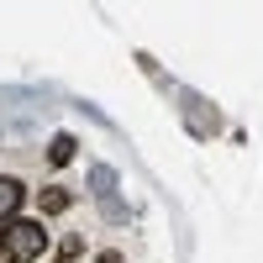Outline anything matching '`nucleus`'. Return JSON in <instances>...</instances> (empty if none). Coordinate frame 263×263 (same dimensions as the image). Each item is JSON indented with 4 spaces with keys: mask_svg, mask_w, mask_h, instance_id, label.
I'll return each instance as SVG.
<instances>
[{
    "mask_svg": "<svg viewBox=\"0 0 263 263\" xmlns=\"http://www.w3.org/2000/svg\"><path fill=\"white\" fill-rule=\"evenodd\" d=\"M42 248H48V232L37 221H6V232H0V253L11 263H32L42 258Z\"/></svg>",
    "mask_w": 263,
    "mask_h": 263,
    "instance_id": "f257e3e1",
    "label": "nucleus"
},
{
    "mask_svg": "<svg viewBox=\"0 0 263 263\" xmlns=\"http://www.w3.org/2000/svg\"><path fill=\"white\" fill-rule=\"evenodd\" d=\"M21 200H27V190H21V179H11V174H0V216H16Z\"/></svg>",
    "mask_w": 263,
    "mask_h": 263,
    "instance_id": "f03ea898",
    "label": "nucleus"
},
{
    "mask_svg": "<svg viewBox=\"0 0 263 263\" xmlns=\"http://www.w3.org/2000/svg\"><path fill=\"white\" fill-rule=\"evenodd\" d=\"M48 158H53V163H69V158H74V137H58V142L48 147Z\"/></svg>",
    "mask_w": 263,
    "mask_h": 263,
    "instance_id": "7ed1b4c3",
    "label": "nucleus"
},
{
    "mask_svg": "<svg viewBox=\"0 0 263 263\" xmlns=\"http://www.w3.org/2000/svg\"><path fill=\"white\" fill-rule=\"evenodd\" d=\"M42 205H48V211H63V205H69V195H63V190H48V195H42Z\"/></svg>",
    "mask_w": 263,
    "mask_h": 263,
    "instance_id": "20e7f679",
    "label": "nucleus"
}]
</instances>
